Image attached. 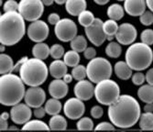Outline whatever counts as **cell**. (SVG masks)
I'll return each mask as SVG.
<instances>
[{
    "instance_id": "1",
    "label": "cell",
    "mask_w": 153,
    "mask_h": 132,
    "mask_svg": "<svg viewBox=\"0 0 153 132\" xmlns=\"http://www.w3.org/2000/svg\"><path fill=\"white\" fill-rule=\"evenodd\" d=\"M107 115L116 128H129L135 126L141 116L140 103L130 95H122L108 107Z\"/></svg>"
},
{
    "instance_id": "2",
    "label": "cell",
    "mask_w": 153,
    "mask_h": 132,
    "mask_svg": "<svg viewBox=\"0 0 153 132\" xmlns=\"http://www.w3.org/2000/svg\"><path fill=\"white\" fill-rule=\"evenodd\" d=\"M25 19L19 11L4 12L0 16V43L14 46L27 32Z\"/></svg>"
},
{
    "instance_id": "3",
    "label": "cell",
    "mask_w": 153,
    "mask_h": 132,
    "mask_svg": "<svg viewBox=\"0 0 153 132\" xmlns=\"http://www.w3.org/2000/svg\"><path fill=\"white\" fill-rule=\"evenodd\" d=\"M25 83L15 73H6L0 77V103L6 107H13L25 97Z\"/></svg>"
},
{
    "instance_id": "4",
    "label": "cell",
    "mask_w": 153,
    "mask_h": 132,
    "mask_svg": "<svg viewBox=\"0 0 153 132\" xmlns=\"http://www.w3.org/2000/svg\"><path fill=\"white\" fill-rule=\"evenodd\" d=\"M49 68L43 60L29 58L19 69V76L29 86H39L45 83L49 75Z\"/></svg>"
},
{
    "instance_id": "5",
    "label": "cell",
    "mask_w": 153,
    "mask_h": 132,
    "mask_svg": "<svg viewBox=\"0 0 153 132\" xmlns=\"http://www.w3.org/2000/svg\"><path fill=\"white\" fill-rule=\"evenodd\" d=\"M126 62L134 71H144L153 62V51L149 45L144 42H135L126 51Z\"/></svg>"
},
{
    "instance_id": "6",
    "label": "cell",
    "mask_w": 153,
    "mask_h": 132,
    "mask_svg": "<svg viewBox=\"0 0 153 132\" xmlns=\"http://www.w3.org/2000/svg\"><path fill=\"white\" fill-rule=\"evenodd\" d=\"M120 87L113 80L105 79L97 83L94 86V97L103 106L109 107L120 96Z\"/></svg>"
},
{
    "instance_id": "7",
    "label": "cell",
    "mask_w": 153,
    "mask_h": 132,
    "mask_svg": "<svg viewBox=\"0 0 153 132\" xmlns=\"http://www.w3.org/2000/svg\"><path fill=\"white\" fill-rule=\"evenodd\" d=\"M87 78L94 84H97L112 76L113 67L110 62L103 57H94L86 65Z\"/></svg>"
},
{
    "instance_id": "8",
    "label": "cell",
    "mask_w": 153,
    "mask_h": 132,
    "mask_svg": "<svg viewBox=\"0 0 153 132\" xmlns=\"http://www.w3.org/2000/svg\"><path fill=\"white\" fill-rule=\"evenodd\" d=\"M19 12L25 20L32 22L41 18L44 12V4L41 0H20L19 2Z\"/></svg>"
},
{
    "instance_id": "9",
    "label": "cell",
    "mask_w": 153,
    "mask_h": 132,
    "mask_svg": "<svg viewBox=\"0 0 153 132\" xmlns=\"http://www.w3.org/2000/svg\"><path fill=\"white\" fill-rule=\"evenodd\" d=\"M54 33L62 42L71 41L77 36V26L73 19H62L54 27Z\"/></svg>"
},
{
    "instance_id": "10",
    "label": "cell",
    "mask_w": 153,
    "mask_h": 132,
    "mask_svg": "<svg viewBox=\"0 0 153 132\" xmlns=\"http://www.w3.org/2000/svg\"><path fill=\"white\" fill-rule=\"evenodd\" d=\"M103 23L104 21L101 19L95 18L93 24L85 29L88 40L96 47L101 46L106 40V36L103 28Z\"/></svg>"
},
{
    "instance_id": "11",
    "label": "cell",
    "mask_w": 153,
    "mask_h": 132,
    "mask_svg": "<svg viewBox=\"0 0 153 132\" xmlns=\"http://www.w3.org/2000/svg\"><path fill=\"white\" fill-rule=\"evenodd\" d=\"M50 34L48 24L43 20H35L30 22L27 28V35L33 42H43Z\"/></svg>"
},
{
    "instance_id": "12",
    "label": "cell",
    "mask_w": 153,
    "mask_h": 132,
    "mask_svg": "<svg viewBox=\"0 0 153 132\" xmlns=\"http://www.w3.org/2000/svg\"><path fill=\"white\" fill-rule=\"evenodd\" d=\"M63 112L65 116L69 119H80L85 112V103L76 96L69 98L63 105Z\"/></svg>"
},
{
    "instance_id": "13",
    "label": "cell",
    "mask_w": 153,
    "mask_h": 132,
    "mask_svg": "<svg viewBox=\"0 0 153 132\" xmlns=\"http://www.w3.org/2000/svg\"><path fill=\"white\" fill-rule=\"evenodd\" d=\"M137 31L136 27L131 23H122L119 25L118 31L116 34V40L121 45H131L136 40Z\"/></svg>"
},
{
    "instance_id": "14",
    "label": "cell",
    "mask_w": 153,
    "mask_h": 132,
    "mask_svg": "<svg viewBox=\"0 0 153 132\" xmlns=\"http://www.w3.org/2000/svg\"><path fill=\"white\" fill-rule=\"evenodd\" d=\"M32 111L31 107L26 103H19L13 106L10 110V119L16 125H24L31 119Z\"/></svg>"
},
{
    "instance_id": "15",
    "label": "cell",
    "mask_w": 153,
    "mask_h": 132,
    "mask_svg": "<svg viewBox=\"0 0 153 132\" xmlns=\"http://www.w3.org/2000/svg\"><path fill=\"white\" fill-rule=\"evenodd\" d=\"M25 103L30 106L31 108H36L42 106L46 101V93L39 86H30L27 90H26Z\"/></svg>"
},
{
    "instance_id": "16",
    "label": "cell",
    "mask_w": 153,
    "mask_h": 132,
    "mask_svg": "<svg viewBox=\"0 0 153 132\" xmlns=\"http://www.w3.org/2000/svg\"><path fill=\"white\" fill-rule=\"evenodd\" d=\"M74 93L76 97L82 101H87L94 96V86L90 80H81L78 81L74 87Z\"/></svg>"
},
{
    "instance_id": "17",
    "label": "cell",
    "mask_w": 153,
    "mask_h": 132,
    "mask_svg": "<svg viewBox=\"0 0 153 132\" xmlns=\"http://www.w3.org/2000/svg\"><path fill=\"white\" fill-rule=\"evenodd\" d=\"M124 9L128 15L131 17H140L146 11V0H125Z\"/></svg>"
},
{
    "instance_id": "18",
    "label": "cell",
    "mask_w": 153,
    "mask_h": 132,
    "mask_svg": "<svg viewBox=\"0 0 153 132\" xmlns=\"http://www.w3.org/2000/svg\"><path fill=\"white\" fill-rule=\"evenodd\" d=\"M48 90L51 97L62 99L67 95L69 92V87L68 84L65 83L62 79H54L50 83Z\"/></svg>"
},
{
    "instance_id": "19",
    "label": "cell",
    "mask_w": 153,
    "mask_h": 132,
    "mask_svg": "<svg viewBox=\"0 0 153 132\" xmlns=\"http://www.w3.org/2000/svg\"><path fill=\"white\" fill-rule=\"evenodd\" d=\"M65 9L69 15L78 17L87 7L86 0H67L65 3Z\"/></svg>"
},
{
    "instance_id": "20",
    "label": "cell",
    "mask_w": 153,
    "mask_h": 132,
    "mask_svg": "<svg viewBox=\"0 0 153 132\" xmlns=\"http://www.w3.org/2000/svg\"><path fill=\"white\" fill-rule=\"evenodd\" d=\"M68 66L64 63V61L60 60H54L51 63L49 66L50 75L54 79H62V77L67 73Z\"/></svg>"
},
{
    "instance_id": "21",
    "label": "cell",
    "mask_w": 153,
    "mask_h": 132,
    "mask_svg": "<svg viewBox=\"0 0 153 132\" xmlns=\"http://www.w3.org/2000/svg\"><path fill=\"white\" fill-rule=\"evenodd\" d=\"M133 70L130 68V66L127 63L126 61H119L117 63H116L115 66H114V72L116 73V75L117 78H119L120 80H128L131 78L132 75H133Z\"/></svg>"
},
{
    "instance_id": "22",
    "label": "cell",
    "mask_w": 153,
    "mask_h": 132,
    "mask_svg": "<svg viewBox=\"0 0 153 132\" xmlns=\"http://www.w3.org/2000/svg\"><path fill=\"white\" fill-rule=\"evenodd\" d=\"M137 97L145 104H153V85L142 84L137 90Z\"/></svg>"
},
{
    "instance_id": "23",
    "label": "cell",
    "mask_w": 153,
    "mask_h": 132,
    "mask_svg": "<svg viewBox=\"0 0 153 132\" xmlns=\"http://www.w3.org/2000/svg\"><path fill=\"white\" fill-rule=\"evenodd\" d=\"M50 49L51 47H49L45 42H37L32 47V55L35 58L44 61L50 55Z\"/></svg>"
},
{
    "instance_id": "24",
    "label": "cell",
    "mask_w": 153,
    "mask_h": 132,
    "mask_svg": "<svg viewBox=\"0 0 153 132\" xmlns=\"http://www.w3.org/2000/svg\"><path fill=\"white\" fill-rule=\"evenodd\" d=\"M119 25L117 24V22L114 19H107L103 23V28L104 31L105 33L106 36V40L111 41L113 40L114 38H116V34L118 31Z\"/></svg>"
},
{
    "instance_id": "25",
    "label": "cell",
    "mask_w": 153,
    "mask_h": 132,
    "mask_svg": "<svg viewBox=\"0 0 153 132\" xmlns=\"http://www.w3.org/2000/svg\"><path fill=\"white\" fill-rule=\"evenodd\" d=\"M49 127L51 130H65L67 128V120L60 114L51 116L49 121Z\"/></svg>"
},
{
    "instance_id": "26",
    "label": "cell",
    "mask_w": 153,
    "mask_h": 132,
    "mask_svg": "<svg viewBox=\"0 0 153 132\" xmlns=\"http://www.w3.org/2000/svg\"><path fill=\"white\" fill-rule=\"evenodd\" d=\"M44 108L46 110V113L50 116H54L60 114L61 110L62 109V105L60 102V99L51 97V99L47 100L45 103Z\"/></svg>"
},
{
    "instance_id": "27",
    "label": "cell",
    "mask_w": 153,
    "mask_h": 132,
    "mask_svg": "<svg viewBox=\"0 0 153 132\" xmlns=\"http://www.w3.org/2000/svg\"><path fill=\"white\" fill-rule=\"evenodd\" d=\"M14 65L15 64H14L13 59L9 55L2 52L0 55V73L6 75V73L13 72Z\"/></svg>"
},
{
    "instance_id": "28",
    "label": "cell",
    "mask_w": 153,
    "mask_h": 132,
    "mask_svg": "<svg viewBox=\"0 0 153 132\" xmlns=\"http://www.w3.org/2000/svg\"><path fill=\"white\" fill-rule=\"evenodd\" d=\"M106 13H107V17L109 19L118 21L123 19L125 15V9H124V7H122L121 5L115 3L108 7Z\"/></svg>"
},
{
    "instance_id": "29",
    "label": "cell",
    "mask_w": 153,
    "mask_h": 132,
    "mask_svg": "<svg viewBox=\"0 0 153 132\" xmlns=\"http://www.w3.org/2000/svg\"><path fill=\"white\" fill-rule=\"evenodd\" d=\"M23 130H49L50 127L49 124H46L45 122L38 119L29 120L27 123H25L22 127Z\"/></svg>"
},
{
    "instance_id": "30",
    "label": "cell",
    "mask_w": 153,
    "mask_h": 132,
    "mask_svg": "<svg viewBox=\"0 0 153 132\" xmlns=\"http://www.w3.org/2000/svg\"><path fill=\"white\" fill-rule=\"evenodd\" d=\"M138 123L142 130H153V112H144L141 114Z\"/></svg>"
},
{
    "instance_id": "31",
    "label": "cell",
    "mask_w": 153,
    "mask_h": 132,
    "mask_svg": "<svg viewBox=\"0 0 153 132\" xmlns=\"http://www.w3.org/2000/svg\"><path fill=\"white\" fill-rule=\"evenodd\" d=\"M70 45L72 50L77 52H83L87 48V40L85 37L82 35H77L74 39L70 41Z\"/></svg>"
},
{
    "instance_id": "32",
    "label": "cell",
    "mask_w": 153,
    "mask_h": 132,
    "mask_svg": "<svg viewBox=\"0 0 153 132\" xmlns=\"http://www.w3.org/2000/svg\"><path fill=\"white\" fill-rule=\"evenodd\" d=\"M63 61L67 64L68 67H72V68L75 67L80 63L79 52H77L74 50L66 51L64 56H63Z\"/></svg>"
},
{
    "instance_id": "33",
    "label": "cell",
    "mask_w": 153,
    "mask_h": 132,
    "mask_svg": "<svg viewBox=\"0 0 153 132\" xmlns=\"http://www.w3.org/2000/svg\"><path fill=\"white\" fill-rule=\"evenodd\" d=\"M121 53H122V48L120 46V43L117 41L116 42L111 40L105 47V54L110 58L117 59L121 55Z\"/></svg>"
},
{
    "instance_id": "34",
    "label": "cell",
    "mask_w": 153,
    "mask_h": 132,
    "mask_svg": "<svg viewBox=\"0 0 153 132\" xmlns=\"http://www.w3.org/2000/svg\"><path fill=\"white\" fill-rule=\"evenodd\" d=\"M94 19H95V18H94V15L93 14V12H91L87 9L82 11L78 16L79 24L85 28L89 27L90 25H92L93 22L94 21Z\"/></svg>"
},
{
    "instance_id": "35",
    "label": "cell",
    "mask_w": 153,
    "mask_h": 132,
    "mask_svg": "<svg viewBox=\"0 0 153 132\" xmlns=\"http://www.w3.org/2000/svg\"><path fill=\"white\" fill-rule=\"evenodd\" d=\"M94 126L93 120L88 116H82L76 124V128L79 130H93L94 129Z\"/></svg>"
},
{
    "instance_id": "36",
    "label": "cell",
    "mask_w": 153,
    "mask_h": 132,
    "mask_svg": "<svg viewBox=\"0 0 153 132\" xmlns=\"http://www.w3.org/2000/svg\"><path fill=\"white\" fill-rule=\"evenodd\" d=\"M72 75L74 76V79H75L76 81H81V80L85 79V77H87L86 67L82 64L76 65L72 70Z\"/></svg>"
},
{
    "instance_id": "37",
    "label": "cell",
    "mask_w": 153,
    "mask_h": 132,
    "mask_svg": "<svg viewBox=\"0 0 153 132\" xmlns=\"http://www.w3.org/2000/svg\"><path fill=\"white\" fill-rule=\"evenodd\" d=\"M65 54V51L62 45L61 44H53L50 49V55L54 60H60Z\"/></svg>"
},
{
    "instance_id": "38",
    "label": "cell",
    "mask_w": 153,
    "mask_h": 132,
    "mask_svg": "<svg viewBox=\"0 0 153 132\" xmlns=\"http://www.w3.org/2000/svg\"><path fill=\"white\" fill-rule=\"evenodd\" d=\"M140 40L142 42L148 45L151 46L153 45V29L151 28H146L140 34Z\"/></svg>"
},
{
    "instance_id": "39",
    "label": "cell",
    "mask_w": 153,
    "mask_h": 132,
    "mask_svg": "<svg viewBox=\"0 0 153 132\" xmlns=\"http://www.w3.org/2000/svg\"><path fill=\"white\" fill-rule=\"evenodd\" d=\"M140 21L144 26H150L153 24V12L151 10H146L141 16H140Z\"/></svg>"
},
{
    "instance_id": "40",
    "label": "cell",
    "mask_w": 153,
    "mask_h": 132,
    "mask_svg": "<svg viewBox=\"0 0 153 132\" xmlns=\"http://www.w3.org/2000/svg\"><path fill=\"white\" fill-rule=\"evenodd\" d=\"M131 81L135 85L140 86L144 84V82H146V75L144 73H142L140 71H137V72L132 75Z\"/></svg>"
},
{
    "instance_id": "41",
    "label": "cell",
    "mask_w": 153,
    "mask_h": 132,
    "mask_svg": "<svg viewBox=\"0 0 153 132\" xmlns=\"http://www.w3.org/2000/svg\"><path fill=\"white\" fill-rule=\"evenodd\" d=\"M4 12H13L19 11V3L16 0H7L3 6Z\"/></svg>"
},
{
    "instance_id": "42",
    "label": "cell",
    "mask_w": 153,
    "mask_h": 132,
    "mask_svg": "<svg viewBox=\"0 0 153 132\" xmlns=\"http://www.w3.org/2000/svg\"><path fill=\"white\" fill-rule=\"evenodd\" d=\"M115 126L113 125L112 122H100L99 124H97L96 127L94 128V130H114Z\"/></svg>"
},
{
    "instance_id": "43",
    "label": "cell",
    "mask_w": 153,
    "mask_h": 132,
    "mask_svg": "<svg viewBox=\"0 0 153 132\" xmlns=\"http://www.w3.org/2000/svg\"><path fill=\"white\" fill-rule=\"evenodd\" d=\"M104 115V110L100 106H94L91 108V116L95 119H99Z\"/></svg>"
},
{
    "instance_id": "44",
    "label": "cell",
    "mask_w": 153,
    "mask_h": 132,
    "mask_svg": "<svg viewBox=\"0 0 153 132\" xmlns=\"http://www.w3.org/2000/svg\"><path fill=\"white\" fill-rule=\"evenodd\" d=\"M83 56L86 59V60H92L94 57H96V51L93 47H87L85 51H83Z\"/></svg>"
},
{
    "instance_id": "45",
    "label": "cell",
    "mask_w": 153,
    "mask_h": 132,
    "mask_svg": "<svg viewBox=\"0 0 153 132\" xmlns=\"http://www.w3.org/2000/svg\"><path fill=\"white\" fill-rule=\"evenodd\" d=\"M61 20V18L59 16V14L57 13H51L48 17V22L51 25H56L59 21Z\"/></svg>"
},
{
    "instance_id": "46",
    "label": "cell",
    "mask_w": 153,
    "mask_h": 132,
    "mask_svg": "<svg viewBox=\"0 0 153 132\" xmlns=\"http://www.w3.org/2000/svg\"><path fill=\"white\" fill-rule=\"evenodd\" d=\"M45 114H47V113H46L45 108L42 107V106L34 108L33 115L35 116V117H37V119H42V117L45 116Z\"/></svg>"
},
{
    "instance_id": "47",
    "label": "cell",
    "mask_w": 153,
    "mask_h": 132,
    "mask_svg": "<svg viewBox=\"0 0 153 132\" xmlns=\"http://www.w3.org/2000/svg\"><path fill=\"white\" fill-rule=\"evenodd\" d=\"M145 75H146V82L149 84L153 85V68L149 69Z\"/></svg>"
},
{
    "instance_id": "48",
    "label": "cell",
    "mask_w": 153,
    "mask_h": 132,
    "mask_svg": "<svg viewBox=\"0 0 153 132\" xmlns=\"http://www.w3.org/2000/svg\"><path fill=\"white\" fill-rule=\"evenodd\" d=\"M27 56H25V57H22L20 60H19L18 62H17V63L14 65V70H13V72H19V69H20V67H21V65L27 60Z\"/></svg>"
},
{
    "instance_id": "49",
    "label": "cell",
    "mask_w": 153,
    "mask_h": 132,
    "mask_svg": "<svg viewBox=\"0 0 153 132\" xmlns=\"http://www.w3.org/2000/svg\"><path fill=\"white\" fill-rule=\"evenodd\" d=\"M0 129H1V130L8 129L7 119H2V117H0Z\"/></svg>"
},
{
    "instance_id": "50",
    "label": "cell",
    "mask_w": 153,
    "mask_h": 132,
    "mask_svg": "<svg viewBox=\"0 0 153 132\" xmlns=\"http://www.w3.org/2000/svg\"><path fill=\"white\" fill-rule=\"evenodd\" d=\"M73 79H74V76H73L72 73H71V75H70V73H66V75L62 77V80H63L65 83H67V84L72 83Z\"/></svg>"
},
{
    "instance_id": "51",
    "label": "cell",
    "mask_w": 153,
    "mask_h": 132,
    "mask_svg": "<svg viewBox=\"0 0 153 132\" xmlns=\"http://www.w3.org/2000/svg\"><path fill=\"white\" fill-rule=\"evenodd\" d=\"M109 1H110V0H94V2L95 4H97V5H99V6H105Z\"/></svg>"
},
{
    "instance_id": "52",
    "label": "cell",
    "mask_w": 153,
    "mask_h": 132,
    "mask_svg": "<svg viewBox=\"0 0 153 132\" xmlns=\"http://www.w3.org/2000/svg\"><path fill=\"white\" fill-rule=\"evenodd\" d=\"M144 112H153V104H146L144 107Z\"/></svg>"
},
{
    "instance_id": "53",
    "label": "cell",
    "mask_w": 153,
    "mask_h": 132,
    "mask_svg": "<svg viewBox=\"0 0 153 132\" xmlns=\"http://www.w3.org/2000/svg\"><path fill=\"white\" fill-rule=\"evenodd\" d=\"M146 3H147V7H149V9L153 12V0H146Z\"/></svg>"
},
{
    "instance_id": "54",
    "label": "cell",
    "mask_w": 153,
    "mask_h": 132,
    "mask_svg": "<svg viewBox=\"0 0 153 132\" xmlns=\"http://www.w3.org/2000/svg\"><path fill=\"white\" fill-rule=\"evenodd\" d=\"M41 1H42V3L46 7H50L54 3V0H41Z\"/></svg>"
},
{
    "instance_id": "55",
    "label": "cell",
    "mask_w": 153,
    "mask_h": 132,
    "mask_svg": "<svg viewBox=\"0 0 153 132\" xmlns=\"http://www.w3.org/2000/svg\"><path fill=\"white\" fill-rule=\"evenodd\" d=\"M9 116H10V115L7 112H3L1 114V116H0V117H2V119H7V120L9 119Z\"/></svg>"
},
{
    "instance_id": "56",
    "label": "cell",
    "mask_w": 153,
    "mask_h": 132,
    "mask_svg": "<svg viewBox=\"0 0 153 132\" xmlns=\"http://www.w3.org/2000/svg\"><path fill=\"white\" fill-rule=\"evenodd\" d=\"M67 0H54V2L57 5H65Z\"/></svg>"
},
{
    "instance_id": "57",
    "label": "cell",
    "mask_w": 153,
    "mask_h": 132,
    "mask_svg": "<svg viewBox=\"0 0 153 132\" xmlns=\"http://www.w3.org/2000/svg\"><path fill=\"white\" fill-rule=\"evenodd\" d=\"M6 50V45H4V44H1V47H0V51H1V53L4 52Z\"/></svg>"
},
{
    "instance_id": "58",
    "label": "cell",
    "mask_w": 153,
    "mask_h": 132,
    "mask_svg": "<svg viewBox=\"0 0 153 132\" xmlns=\"http://www.w3.org/2000/svg\"><path fill=\"white\" fill-rule=\"evenodd\" d=\"M9 129H19L17 127H9Z\"/></svg>"
},
{
    "instance_id": "59",
    "label": "cell",
    "mask_w": 153,
    "mask_h": 132,
    "mask_svg": "<svg viewBox=\"0 0 153 132\" xmlns=\"http://www.w3.org/2000/svg\"><path fill=\"white\" fill-rule=\"evenodd\" d=\"M117 1H119V2H121V1H123V2H124V1H125V0H117Z\"/></svg>"
}]
</instances>
